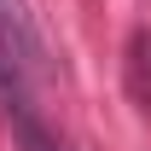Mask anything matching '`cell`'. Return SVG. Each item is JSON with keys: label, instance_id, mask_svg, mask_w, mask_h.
Segmentation results:
<instances>
[{"label": "cell", "instance_id": "cell-1", "mask_svg": "<svg viewBox=\"0 0 151 151\" xmlns=\"http://www.w3.org/2000/svg\"><path fill=\"white\" fill-rule=\"evenodd\" d=\"M0 52H6V64L18 76L47 64V47H41V29H35L29 0H0Z\"/></svg>", "mask_w": 151, "mask_h": 151}, {"label": "cell", "instance_id": "cell-2", "mask_svg": "<svg viewBox=\"0 0 151 151\" xmlns=\"http://www.w3.org/2000/svg\"><path fill=\"white\" fill-rule=\"evenodd\" d=\"M0 105H6V122H12V139H18V151H64V139H58V134L35 116V105H29L23 93L0 99Z\"/></svg>", "mask_w": 151, "mask_h": 151}, {"label": "cell", "instance_id": "cell-3", "mask_svg": "<svg viewBox=\"0 0 151 151\" xmlns=\"http://www.w3.org/2000/svg\"><path fill=\"white\" fill-rule=\"evenodd\" d=\"M128 76H134V99L139 111H151V70H145V35L128 41Z\"/></svg>", "mask_w": 151, "mask_h": 151}]
</instances>
